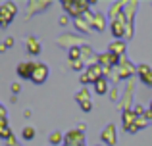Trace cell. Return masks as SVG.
Masks as SVG:
<instances>
[{
  "mask_svg": "<svg viewBox=\"0 0 152 146\" xmlns=\"http://www.w3.org/2000/svg\"><path fill=\"white\" fill-rule=\"evenodd\" d=\"M96 2H91V0H62V8L66 10V15L77 19L81 17L85 12L91 10V6H94Z\"/></svg>",
  "mask_w": 152,
  "mask_h": 146,
  "instance_id": "1",
  "label": "cell"
},
{
  "mask_svg": "<svg viewBox=\"0 0 152 146\" xmlns=\"http://www.w3.org/2000/svg\"><path fill=\"white\" fill-rule=\"evenodd\" d=\"M18 15V6L14 2H2L0 4V29H6L14 17Z\"/></svg>",
  "mask_w": 152,
  "mask_h": 146,
  "instance_id": "2",
  "label": "cell"
},
{
  "mask_svg": "<svg viewBox=\"0 0 152 146\" xmlns=\"http://www.w3.org/2000/svg\"><path fill=\"white\" fill-rule=\"evenodd\" d=\"M56 44H58L60 48L71 50V48H81L83 44H87V42L83 41V37L77 35V33H66V35H62V37H58Z\"/></svg>",
  "mask_w": 152,
  "mask_h": 146,
  "instance_id": "3",
  "label": "cell"
},
{
  "mask_svg": "<svg viewBox=\"0 0 152 146\" xmlns=\"http://www.w3.org/2000/svg\"><path fill=\"white\" fill-rule=\"evenodd\" d=\"M75 102L79 104V108H81L85 113L93 112V98H91V92H89V89H87V86H83L81 90H77V92H75Z\"/></svg>",
  "mask_w": 152,
  "mask_h": 146,
  "instance_id": "4",
  "label": "cell"
},
{
  "mask_svg": "<svg viewBox=\"0 0 152 146\" xmlns=\"http://www.w3.org/2000/svg\"><path fill=\"white\" fill-rule=\"evenodd\" d=\"M52 6L50 0H31V2H27V12H25V17H33V15L37 14H42V12H46L48 8Z\"/></svg>",
  "mask_w": 152,
  "mask_h": 146,
  "instance_id": "5",
  "label": "cell"
},
{
  "mask_svg": "<svg viewBox=\"0 0 152 146\" xmlns=\"http://www.w3.org/2000/svg\"><path fill=\"white\" fill-rule=\"evenodd\" d=\"M100 140L104 146H115L118 144V131H115L114 123H108L100 133Z\"/></svg>",
  "mask_w": 152,
  "mask_h": 146,
  "instance_id": "6",
  "label": "cell"
},
{
  "mask_svg": "<svg viewBox=\"0 0 152 146\" xmlns=\"http://www.w3.org/2000/svg\"><path fill=\"white\" fill-rule=\"evenodd\" d=\"M35 68H37V62H19L18 68H15V73L19 75V79H25V81H31L35 73Z\"/></svg>",
  "mask_w": 152,
  "mask_h": 146,
  "instance_id": "7",
  "label": "cell"
},
{
  "mask_svg": "<svg viewBox=\"0 0 152 146\" xmlns=\"http://www.w3.org/2000/svg\"><path fill=\"white\" fill-rule=\"evenodd\" d=\"M48 75H50L48 65L42 64V62H37V68H35V73H33V77H31V83H33V85H42V83L48 79Z\"/></svg>",
  "mask_w": 152,
  "mask_h": 146,
  "instance_id": "8",
  "label": "cell"
},
{
  "mask_svg": "<svg viewBox=\"0 0 152 146\" xmlns=\"http://www.w3.org/2000/svg\"><path fill=\"white\" fill-rule=\"evenodd\" d=\"M133 90H135V86L131 85V83H127L125 90H123V94H121V100H119V110H121V113L127 112V110H133Z\"/></svg>",
  "mask_w": 152,
  "mask_h": 146,
  "instance_id": "9",
  "label": "cell"
},
{
  "mask_svg": "<svg viewBox=\"0 0 152 146\" xmlns=\"http://www.w3.org/2000/svg\"><path fill=\"white\" fill-rule=\"evenodd\" d=\"M118 71H119V77L121 79H131L135 73H137V65H133L129 62V58L123 56L121 62H119V65H118Z\"/></svg>",
  "mask_w": 152,
  "mask_h": 146,
  "instance_id": "10",
  "label": "cell"
},
{
  "mask_svg": "<svg viewBox=\"0 0 152 146\" xmlns=\"http://www.w3.org/2000/svg\"><path fill=\"white\" fill-rule=\"evenodd\" d=\"M119 62H121V58H119L118 54L110 52V50H106L104 54H98V64H100L102 68H118Z\"/></svg>",
  "mask_w": 152,
  "mask_h": 146,
  "instance_id": "11",
  "label": "cell"
},
{
  "mask_svg": "<svg viewBox=\"0 0 152 146\" xmlns=\"http://www.w3.org/2000/svg\"><path fill=\"white\" fill-rule=\"evenodd\" d=\"M64 144H79L85 146V133L79 131V129H71L64 135Z\"/></svg>",
  "mask_w": 152,
  "mask_h": 146,
  "instance_id": "12",
  "label": "cell"
},
{
  "mask_svg": "<svg viewBox=\"0 0 152 146\" xmlns=\"http://www.w3.org/2000/svg\"><path fill=\"white\" fill-rule=\"evenodd\" d=\"M137 73H139V79H141L142 85L150 86L152 89V68L148 64H139L137 65Z\"/></svg>",
  "mask_w": 152,
  "mask_h": 146,
  "instance_id": "13",
  "label": "cell"
},
{
  "mask_svg": "<svg viewBox=\"0 0 152 146\" xmlns=\"http://www.w3.org/2000/svg\"><path fill=\"white\" fill-rule=\"evenodd\" d=\"M81 60L85 62V65H87V68L98 62V56L94 54L93 46H89V44H83V46H81Z\"/></svg>",
  "mask_w": 152,
  "mask_h": 146,
  "instance_id": "14",
  "label": "cell"
},
{
  "mask_svg": "<svg viewBox=\"0 0 152 146\" xmlns=\"http://www.w3.org/2000/svg\"><path fill=\"white\" fill-rule=\"evenodd\" d=\"M71 23H73L75 33H77V35H91L94 31L93 27L89 25V21H85V19H83V15H81V17H77V19H73Z\"/></svg>",
  "mask_w": 152,
  "mask_h": 146,
  "instance_id": "15",
  "label": "cell"
},
{
  "mask_svg": "<svg viewBox=\"0 0 152 146\" xmlns=\"http://www.w3.org/2000/svg\"><path fill=\"white\" fill-rule=\"evenodd\" d=\"M85 73L89 75L91 83H96L98 79H102V77H104V68H102V65H100V64H98V62H96V64L89 65V68L85 69Z\"/></svg>",
  "mask_w": 152,
  "mask_h": 146,
  "instance_id": "16",
  "label": "cell"
},
{
  "mask_svg": "<svg viewBox=\"0 0 152 146\" xmlns=\"http://www.w3.org/2000/svg\"><path fill=\"white\" fill-rule=\"evenodd\" d=\"M25 50L27 54H31V56H39L41 54V42L37 41V37H27L25 38Z\"/></svg>",
  "mask_w": 152,
  "mask_h": 146,
  "instance_id": "17",
  "label": "cell"
},
{
  "mask_svg": "<svg viewBox=\"0 0 152 146\" xmlns=\"http://www.w3.org/2000/svg\"><path fill=\"white\" fill-rule=\"evenodd\" d=\"M93 89H94V92L98 94V96H104V94H110V81L108 79H98L96 83H93Z\"/></svg>",
  "mask_w": 152,
  "mask_h": 146,
  "instance_id": "18",
  "label": "cell"
},
{
  "mask_svg": "<svg viewBox=\"0 0 152 146\" xmlns=\"http://www.w3.org/2000/svg\"><path fill=\"white\" fill-rule=\"evenodd\" d=\"M108 50L114 52V54H118L119 58H123L125 52H127V44H125V41H112L110 44H108Z\"/></svg>",
  "mask_w": 152,
  "mask_h": 146,
  "instance_id": "19",
  "label": "cell"
},
{
  "mask_svg": "<svg viewBox=\"0 0 152 146\" xmlns=\"http://www.w3.org/2000/svg\"><path fill=\"white\" fill-rule=\"evenodd\" d=\"M137 113L133 112V110H127V112H123L121 113V127L123 129H127V127H131V125H135L137 123Z\"/></svg>",
  "mask_w": 152,
  "mask_h": 146,
  "instance_id": "20",
  "label": "cell"
},
{
  "mask_svg": "<svg viewBox=\"0 0 152 146\" xmlns=\"http://www.w3.org/2000/svg\"><path fill=\"white\" fill-rule=\"evenodd\" d=\"M106 23H108V17L102 14V12H96V14H94L93 29H94V31H98V33H102V31H106Z\"/></svg>",
  "mask_w": 152,
  "mask_h": 146,
  "instance_id": "21",
  "label": "cell"
},
{
  "mask_svg": "<svg viewBox=\"0 0 152 146\" xmlns=\"http://www.w3.org/2000/svg\"><path fill=\"white\" fill-rule=\"evenodd\" d=\"M123 6H125V2H121V0H119V2H114V4H112L110 12H108V19H110V21H115V19L121 15Z\"/></svg>",
  "mask_w": 152,
  "mask_h": 146,
  "instance_id": "22",
  "label": "cell"
},
{
  "mask_svg": "<svg viewBox=\"0 0 152 146\" xmlns=\"http://www.w3.org/2000/svg\"><path fill=\"white\" fill-rule=\"evenodd\" d=\"M48 144L50 146H64V135L62 131H52L48 135Z\"/></svg>",
  "mask_w": 152,
  "mask_h": 146,
  "instance_id": "23",
  "label": "cell"
},
{
  "mask_svg": "<svg viewBox=\"0 0 152 146\" xmlns=\"http://www.w3.org/2000/svg\"><path fill=\"white\" fill-rule=\"evenodd\" d=\"M35 135H37L35 127H31V125H25V127H23V131H21V139L23 140H27V142H29V140L35 139Z\"/></svg>",
  "mask_w": 152,
  "mask_h": 146,
  "instance_id": "24",
  "label": "cell"
},
{
  "mask_svg": "<svg viewBox=\"0 0 152 146\" xmlns=\"http://www.w3.org/2000/svg\"><path fill=\"white\" fill-rule=\"evenodd\" d=\"M67 65H69L73 71H81V73L87 69V65H85V62H83V60H77V62H69V60H67Z\"/></svg>",
  "mask_w": 152,
  "mask_h": 146,
  "instance_id": "25",
  "label": "cell"
},
{
  "mask_svg": "<svg viewBox=\"0 0 152 146\" xmlns=\"http://www.w3.org/2000/svg\"><path fill=\"white\" fill-rule=\"evenodd\" d=\"M12 137H14V133H12V129L8 127V125L6 127H0V139H2L4 142H6L8 139H12Z\"/></svg>",
  "mask_w": 152,
  "mask_h": 146,
  "instance_id": "26",
  "label": "cell"
},
{
  "mask_svg": "<svg viewBox=\"0 0 152 146\" xmlns=\"http://www.w3.org/2000/svg\"><path fill=\"white\" fill-rule=\"evenodd\" d=\"M108 98H110L112 102H119V100H121V96H119V89H118V86H112V90H110V94H108Z\"/></svg>",
  "mask_w": 152,
  "mask_h": 146,
  "instance_id": "27",
  "label": "cell"
},
{
  "mask_svg": "<svg viewBox=\"0 0 152 146\" xmlns=\"http://www.w3.org/2000/svg\"><path fill=\"white\" fill-rule=\"evenodd\" d=\"M69 62H77V60H81V48H71L69 50Z\"/></svg>",
  "mask_w": 152,
  "mask_h": 146,
  "instance_id": "28",
  "label": "cell"
},
{
  "mask_svg": "<svg viewBox=\"0 0 152 146\" xmlns=\"http://www.w3.org/2000/svg\"><path fill=\"white\" fill-rule=\"evenodd\" d=\"M133 112L137 113V117H145L146 110H145V106H142V104H135V106H133Z\"/></svg>",
  "mask_w": 152,
  "mask_h": 146,
  "instance_id": "29",
  "label": "cell"
},
{
  "mask_svg": "<svg viewBox=\"0 0 152 146\" xmlns=\"http://www.w3.org/2000/svg\"><path fill=\"white\" fill-rule=\"evenodd\" d=\"M58 25L60 27H66V25H69V15H60V19H58Z\"/></svg>",
  "mask_w": 152,
  "mask_h": 146,
  "instance_id": "30",
  "label": "cell"
},
{
  "mask_svg": "<svg viewBox=\"0 0 152 146\" xmlns=\"http://www.w3.org/2000/svg\"><path fill=\"white\" fill-rule=\"evenodd\" d=\"M10 90H12V94H14V96H18V94L21 92V85H19V83H12Z\"/></svg>",
  "mask_w": 152,
  "mask_h": 146,
  "instance_id": "31",
  "label": "cell"
},
{
  "mask_svg": "<svg viewBox=\"0 0 152 146\" xmlns=\"http://www.w3.org/2000/svg\"><path fill=\"white\" fill-rule=\"evenodd\" d=\"M79 81H81V85H89V83H91V79H89V75L83 71L81 75H79Z\"/></svg>",
  "mask_w": 152,
  "mask_h": 146,
  "instance_id": "32",
  "label": "cell"
},
{
  "mask_svg": "<svg viewBox=\"0 0 152 146\" xmlns=\"http://www.w3.org/2000/svg\"><path fill=\"white\" fill-rule=\"evenodd\" d=\"M4 46H6V48H12V46H14V37H6L4 38V42H2Z\"/></svg>",
  "mask_w": 152,
  "mask_h": 146,
  "instance_id": "33",
  "label": "cell"
},
{
  "mask_svg": "<svg viewBox=\"0 0 152 146\" xmlns=\"http://www.w3.org/2000/svg\"><path fill=\"white\" fill-rule=\"evenodd\" d=\"M123 131H125V133H131V135H133V133H137V131H141V129H139V127H137V123H135V125H131V127H127V129H123Z\"/></svg>",
  "mask_w": 152,
  "mask_h": 146,
  "instance_id": "34",
  "label": "cell"
},
{
  "mask_svg": "<svg viewBox=\"0 0 152 146\" xmlns=\"http://www.w3.org/2000/svg\"><path fill=\"white\" fill-rule=\"evenodd\" d=\"M8 117V112H6V106H0V119Z\"/></svg>",
  "mask_w": 152,
  "mask_h": 146,
  "instance_id": "35",
  "label": "cell"
},
{
  "mask_svg": "<svg viewBox=\"0 0 152 146\" xmlns=\"http://www.w3.org/2000/svg\"><path fill=\"white\" fill-rule=\"evenodd\" d=\"M31 115H33V113H31V110H23V117H25V119H29Z\"/></svg>",
  "mask_w": 152,
  "mask_h": 146,
  "instance_id": "36",
  "label": "cell"
},
{
  "mask_svg": "<svg viewBox=\"0 0 152 146\" xmlns=\"http://www.w3.org/2000/svg\"><path fill=\"white\" fill-rule=\"evenodd\" d=\"M145 117H146V119H148V121H152V110L148 108V110H146V113H145Z\"/></svg>",
  "mask_w": 152,
  "mask_h": 146,
  "instance_id": "37",
  "label": "cell"
},
{
  "mask_svg": "<svg viewBox=\"0 0 152 146\" xmlns=\"http://www.w3.org/2000/svg\"><path fill=\"white\" fill-rule=\"evenodd\" d=\"M77 129H79V131H83V133H85V129H87V125H85V123H79V125H77Z\"/></svg>",
  "mask_w": 152,
  "mask_h": 146,
  "instance_id": "38",
  "label": "cell"
},
{
  "mask_svg": "<svg viewBox=\"0 0 152 146\" xmlns=\"http://www.w3.org/2000/svg\"><path fill=\"white\" fill-rule=\"evenodd\" d=\"M64 146H79V144H64Z\"/></svg>",
  "mask_w": 152,
  "mask_h": 146,
  "instance_id": "39",
  "label": "cell"
},
{
  "mask_svg": "<svg viewBox=\"0 0 152 146\" xmlns=\"http://www.w3.org/2000/svg\"><path fill=\"white\" fill-rule=\"evenodd\" d=\"M150 110H152V102H150Z\"/></svg>",
  "mask_w": 152,
  "mask_h": 146,
  "instance_id": "40",
  "label": "cell"
},
{
  "mask_svg": "<svg viewBox=\"0 0 152 146\" xmlns=\"http://www.w3.org/2000/svg\"><path fill=\"white\" fill-rule=\"evenodd\" d=\"M96 146H104V144H96Z\"/></svg>",
  "mask_w": 152,
  "mask_h": 146,
  "instance_id": "41",
  "label": "cell"
}]
</instances>
